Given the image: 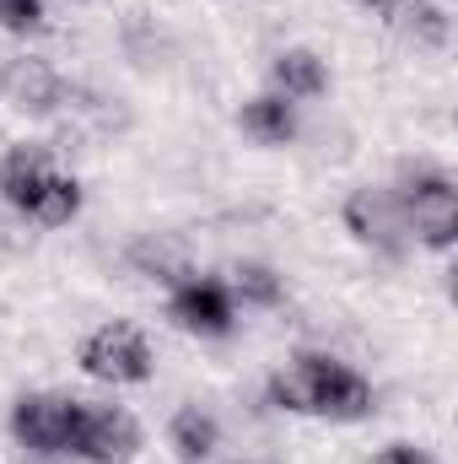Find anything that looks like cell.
Returning <instances> with one entry per match:
<instances>
[{"label": "cell", "mask_w": 458, "mask_h": 464, "mask_svg": "<svg viewBox=\"0 0 458 464\" xmlns=\"http://www.w3.org/2000/svg\"><path fill=\"white\" fill-rule=\"evenodd\" d=\"M76 362H81V372H87L92 383H109V389H135V383H146V378L157 372L151 341H146L135 324H124V319L87 330L81 346H76Z\"/></svg>", "instance_id": "4"}, {"label": "cell", "mask_w": 458, "mask_h": 464, "mask_svg": "<svg viewBox=\"0 0 458 464\" xmlns=\"http://www.w3.org/2000/svg\"><path fill=\"white\" fill-rule=\"evenodd\" d=\"M54 179H60V168H54V151L43 140H16V146L0 151V200L16 217L33 222V211H38V200Z\"/></svg>", "instance_id": "9"}, {"label": "cell", "mask_w": 458, "mask_h": 464, "mask_svg": "<svg viewBox=\"0 0 458 464\" xmlns=\"http://www.w3.org/2000/svg\"><path fill=\"white\" fill-rule=\"evenodd\" d=\"M167 449L184 464H205L222 449V421L205 411V405H178L167 416Z\"/></svg>", "instance_id": "13"}, {"label": "cell", "mask_w": 458, "mask_h": 464, "mask_svg": "<svg viewBox=\"0 0 458 464\" xmlns=\"http://www.w3.org/2000/svg\"><path fill=\"white\" fill-rule=\"evenodd\" d=\"M372 464H437V459H432V449H421V443H383Z\"/></svg>", "instance_id": "16"}, {"label": "cell", "mask_w": 458, "mask_h": 464, "mask_svg": "<svg viewBox=\"0 0 458 464\" xmlns=\"http://www.w3.org/2000/svg\"><path fill=\"white\" fill-rule=\"evenodd\" d=\"M340 222H345V232H350L361 248H372V254H383V259H405V254L415 248V243H410V227H405V217H399L394 189L356 184V189L345 195V206H340Z\"/></svg>", "instance_id": "6"}, {"label": "cell", "mask_w": 458, "mask_h": 464, "mask_svg": "<svg viewBox=\"0 0 458 464\" xmlns=\"http://www.w3.org/2000/svg\"><path fill=\"white\" fill-rule=\"evenodd\" d=\"M11 438L33 459H65L71 454V394L27 389L11 405Z\"/></svg>", "instance_id": "7"}, {"label": "cell", "mask_w": 458, "mask_h": 464, "mask_svg": "<svg viewBox=\"0 0 458 464\" xmlns=\"http://www.w3.org/2000/svg\"><path fill=\"white\" fill-rule=\"evenodd\" d=\"M167 319L184 335H195V341H227L232 330H237V303H232L227 281L184 270L173 281V292H167Z\"/></svg>", "instance_id": "5"}, {"label": "cell", "mask_w": 458, "mask_h": 464, "mask_svg": "<svg viewBox=\"0 0 458 464\" xmlns=\"http://www.w3.org/2000/svg\"><path fill=\"white\" fill-rule=\"evenodd\" d=\"M270 92H281L286 103H313V98H324L329 92V60L319 54V49H308V44H291V49H281L275 60H270Z\"/></svg>", "instance_id": "10"}, {"label": "cell", "mask_w": 458, "mask_h": 464, "mask_svg": "<svg viewBox=\"0 0 458 464\" xmlns=\"http://www.w3.org/2000/svg\"><path fill=\"white\" fill-rule=\"evenodd\" d=\"M0 27L16 38H33L49 27V11H43V0H0Z\"/></svg>", "instance_id": "15"}, {"label": "cell", "mask_w": 458, "mask_h": 464, "mask_svg": "<svg viewBox=\"0 0 458 464\" xmlns=\"http://www.w3.org/2000/svg\"><path fill=\"white\" fill-rule=\"evenodd\" d=\"M0 103H11L16 114L49 119L71 103V82L38 54H11L0 60Z\"/></svg>", "instance_id": "8"}, {"label": "cell", "mask_w": 458, "mask_h": 464, "mask_svg": "<svg viewBox=\"0 0 458 464\" xmlns=\"http://www.w3.org/2000/svg\"><path fill=\"white\" fill-rule=\"evenodd\" d=\"M383 22L415 49H448V38H453V22L437 0H388Z\"/></svg>", "instance_id": "12"}, {"label": "cell", "mask_w": 458, "mask_h": 464, "mask_svg": "<svg viewBox=\"0 0 458 464\" xmlns=\"http://www.w3.org/2000/svg\"><path fill=\"white\" fill-rule=\"evenodd\" d=\"M394 200H399V217L410 227V243L432 248V254H448L458 237V184L448 168L437 162H415L399 173L394 184Z\"/></svg>", "instance_id": "2"}, {"label": "cell", "mask_w": 458, "mask_h": 464, "mask_svg": "<svg viewBox=\"0 0 458 464\" xmlns=\"http://www.w3.org/2000/svg\"><path fill=\"white\" fill-rule=\"evenodd\" d=\"M270 405L286 416H324V421H361L372 416V383L340 362L335 351H297L264 383Z\"/></svg>", "instance_id": "1"}, {"label": "cell", "mask_w": 458, "mask_h": 464, "mask_svg": "<svg viewBox=\"0 0 458 464\" xmlns=\"http://www.w3.org/2000/svg\"><path fill=\"white\" fill-rule=\"evenodd\" d=\"M140 421L109 400H76L71 394V459L81 464H135L140 459Z\"/></svg>", "instance_id": "3"}, {"label": "cell", "mask_w": 458, "mask_h": 464, "mask_svg": "<svg viewBox=\"0 0 458 464\" xmlns=\"http://www.w3.org/2000/svg\"><path fill=\"white\" fill-rule=\"evenodd\" d=\"M227 292H232V303H243V308H281L286 303V276L275 265H264V259H237Z\"/></svg>", "instance_id": "14"}, {"label": "cell", "mask_w": 458, "mask_h": 464, "mask_svg": "<svg viewBox=\"0 0 458 464\" xmlns=\"http://www.w3.org/2000/svg\"><path fill=\"white\" fill-rule=\"evenodd\" d=\"M350 5H361V11H372V16H383V11H388V0H350Z\"/></svg>", "instance_id": "17"}, {"label": "cell", "mask_w": 458, "mask_h": 464, "mask_svg": "<svg viewBox=\"0 0 458 464\" xmlns=\"http://www.w3.org/2000/svg\"><path fill=\"white\" fill-rule=\"evenodd\" d=\"M237 130L253 140V146H291L297 130H302V114L297 103H286L281 92H259L237 109Z\"/></svg>", "instance_id": "11"}]
</instances>
